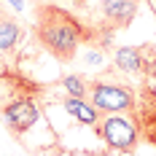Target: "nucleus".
I'll return each instance as SVG.
<instances>
[{"mask_svg": "<svg viewBox=\"0 0 156 156\" xmlns=\"http://www.w3.org/2000/svg\"><path fill=\"white\" fill-rule=\"evenodd\" d=\"M76 3H86V0H76Z\"/></svg>", "mask_w": 156, "mask_h": 156, "instance_id": "f8f14e48", "label": "nucleus"}, {"mask_svg": "<svg viewBox=\"0 0 156 156\" xmlns=\"http://www.w3.org/2000/svg\"><path fill=\"white\" fill-rule=\"evenodd\" d=\"M113 65H116L121 73H145V70H151V65H148V59H145L143 48H137V46L119 48L116 57H113Z\"/></svg>", "mask_w": 156, "mask_h": 156, "instance_id": "423d86ee", "label": "nucleus"}, {"mask_svg": "<svg viewBox=\"0 0 156 156\" xmlns=\"http://www.w3.org/2000/svg\"><path fill=\"white\" fill-rule=\"evenodd\" d=\"M19 41H22V27L11 16H0V54L14 51Z\"/></svg>", "mask_w": 156, "mask_h": 156, "instance_id": "6e6552de", "label": "nucleus"}, {"mask_svg": "<svg viewBox=\"0 0 156 156\" xmlns=\"http://www.w3.org/2000/svg\"><path fill=\"white\" fill-rule=\"evenodd\" d=\"M137 5H140V0H102L100 11H102L105 24L110 30H119V27L132 24V19L137 14Z\"/></svg>", "mask_w": 156, "mask_h": 156, "instance_id": "39448f33", "label": "nucleus"}, {"mask_svg": "<svg viewBox=\"0 0 156 156\" xmlns=\"http://www.w3.org/2000/svg\"><path fill=\"white\" fill-rule=\"evenodd\" d=\"M89 100L100 113H132L137 105L135 92L119 81H94L89 83Z\"/></svg>", "mask_w": 156, "mask_h": 156, "instance_id": "f03ea898", "label": "nucleus"}, {"mask_svg": "<svg viewBox=\"0 0 156 156\" xmlns=\"http://www.w3.org/2000/svg\"><path fill=\"white\" fill-rule=\"evenodd\" d=\"M62 89L67 92V97H86V94H89V83H86L83 76L70 73V76L62 78Z\"/></svg>", "mask_w": 156, "mask_h": 156, "instance_id": "1a4fd4ad", "label": "nucleus"}, {"mask_svg": "<svg viewBox=\"0 0 156 156\" xmlns=\"http://www.w3.org/2000/svg\"><path fill=\"white\" fill-rule=\"evenodd\" d=\"M154 73H156V62H154Z\"/></svg>", "mask_w": 156, "mask_h": 156, "instance_id": "ddd939ff", "label": "nucleus"}, {"mask_svg": "<svg viewBox=\"0 0 156 156\" xmlns=\"http://www.w3.org/2000/svg\"><path fill=\"white\" fill-rule=\"evenodd\" d=\"M86 156H92V154H86Z\"/></svg>", "mask_w": 156, "mask_h": 156, "instance_id": "2eb2a0df", "label": "nucleus"}, {"mask_svg": "<svg viewBox=\"0 0 156 156\" xmlns=\"http://www.w3.org/2000/svg\"><path fill=\"white\" fill-rule=\"evenodd\" d=\"M38 119H41V110L35 105L32 94H16L14 100L3 105V121L8 124L14 135H24Z\"/></svg>", "mask_w": 156, "mask_h": 156, "instance_id": "20e7f679", "label": "nucleus"}, {"mask_svg": "<svg viewBox=\"0 0 156 156\" xmlns=\"http://www.w3.org/2000/svg\"><path fill=\"white\" fill-rule=\"evenodd\" d=\"M8 3H11V5H14V8H19V11H22V8H24V3H22V0H8Z\"/></svg>", "mask_w": 156, "mask_h": 156, "instance_id": "9b49d317", "label": "nucleus"}, {"mask_svg": "<svg viewBox=\"0 0 156 156\" xmlns=\"http://www.w3.org/2000/svg\"><path fill=\"white\" fill-rule=\"evenodd\" d=\"M62 108L76 119V121H81V124H97L100 121V110L94 108L92 102H86L83 97H65V102H62Z\"/></svg>", "mask_w": 156, "mask_h": 156, "instance_id": "0eeeda50", "label": "nucleus"}, {"mask_svg": "<svg viewBox=\"0 0 156 156\" xmlns=\"http://www.w3.org/2000/svg\"><path fill=\"white\" fill-rule=\"evenodd\" d=\"M86 59H89L92 65H102V59H105V57H102V54H94V51H92V54H86Z\"/></svg>", "mask_w": 156, "mask_h": 156, "instance_id": "9d476101", "label": "nucleus"}, {"mask_svg": "<svg viewBox=\"0 0 156 156\" xmlns=\"http://www.w3.org/2000/svg\"><path fill=\"white\" fill-rule=\"evenodd\" d=\"M151 3H154V5H156V0H151Z\"/></svg>", "mask_w": 156, "mask_h": 156, "instance_id": "4468645a", "label": "nucleus"}, {"mask_svg": "<svg viewBox=\"0 0 156 156\" xmlns=\"http://www.w3.org/2000/svg\"><path fill=\"white\" fill-rule=\"evenodd\" d=\"M35 35L41 46L59 62H70L76 57L78 46L89 38V30L78 22L73 14H67L59 5L38 3L35 8Z\"/></svg>", "mask_w": 156, "mask_h": 156, "instance_id": "f257e3e1", "label": "nucleus"}, {"mask_svg": "<svg viewBox=\"0 0 156 156\" xmlns=\"http://www.w3.org/2000/svg\"><path fill=\"white\" fill-rule=\"evenodd\" d=\"M97 135L105 140V145H110L113 151H132L135 145H137V135H140V129H137V121H135V116H121V113H105V119H100L97 121Z\"/></svg>", "mask_w": 156, "mask_h": 156, "instance_id": "7ed1b4c3", "label": "nucleus"}]
</instances>
